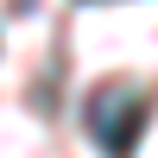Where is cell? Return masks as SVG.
<instances>
[{
  "label": "cell",
  "mask_w": 158,
  "mask_h": 158,
  "mask_svg": "<svg viewBox=\"0 0 158 158\" xmlns=\"http://www.w3.org/2000/svg\"><path fill=\"white\" fill-rule=\"evenodd\" d=\"M152 89L146 82H101L95 95H89V139H95L108 158H133L139 152V133H146V120H152Z\"/></svg>",
  "instance_id": "obj_1"
}]
</instances>
